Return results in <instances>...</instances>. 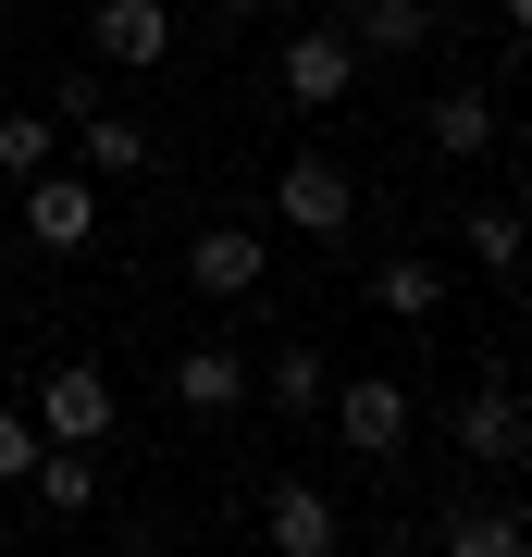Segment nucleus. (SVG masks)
Returning a JSON list of instances; mask_svg holds the SVG:
<instances>
[{
	"label": "nucleus",
	"mask_w": 532,
	"mask_h": 557,
	"mask_svg": "<svg viewBox=\"0 0 532 557\" xmlns=\"http://www.w3.org/2000/svg\"><path fill=\"white\" fill-rule=\"evenodd\" d=\"M38 446H99L124 421V397H112V372H87V359H62V372H38Z\"/></svg>",
	"instance_id": "obj_1"
},
{
	"label": "nucleus",
	"mask_w": 532,
	"mask_h": 557,
	"mask_svg": "<svg viewBox=\"0 0 532 557\" xmlns=\"http://www.w3.org/2000/svg\"><path fill=\"white\" fill-rule=\"evenodd\" d=\"M273 211H285V236H347V223H359V174L322 161V149H297L273 174Z\"/></svg>",
	"instance_id": "obj_2"
},
{
	"label": "nucleus",
	"mask_w": 532,
	"mask_h": 557,
	"mask_svg": "<svg viewBox=\"0 0 532 557\" xmlns=\"http://www.w3.org/2000/svg\"><path fill=\"white\" fill-rule=\"evenodd\" d=\"M322 409H335V434L359 446V458H396V446H409V384H396V372H335V397H322Z\"/></svg>",
	"instance_id": "obj_3"
},
{
	"label": "nucleus",
	"mask_w": 532,
	"mask_h": 557,
	"mask_svg": "<svg viewBox=\"0 0 532 557\" xmlns=\"http://www.w3.org/2000/svg\"><path fill=\"white\" fill-rule=\"evenodd\" d=\"M347 87H359L347 25H297V38H285V100H297V112H335Z\"/></svg>",
	"instance_id": "obj_4"
},
{
	"label": "nucleus",
	"mask_w": 532,
	"mask_h": 557,
	"mask_svg": "<svg viewBox=\"0 0 532 557\" xmlns=\"http://www.w3.org/2000/svg\"><path fill=\"white\" fill-rule=\"evenodd\" d=\"M458 458H471V471H508V458H532V409L508 397V384H471V397H458Z\"/></svg>",
	"instance_id": "obj_5"
},
{
	"label": "nucleus",
	"mask_w": 532,
	"mask_h": 557,
	"mask_svg": "<svg viewBox=\"0 0 532 557\" xmlns=\"http://www.w3.org/2000/svg\"><path fill=\"white\" fill-rule=\"evenodd\" d=\"M87 50L124 62V75H149V62L174 50V13H161V0H99V13H87Z\"/></svg>",
	"instance_id": "obj_6"
},
{
	"label": "nucleus",
	"mask_w": 532,
	"mask_h": 557,
	"mask_svg": "<svg viewBox=\"0 0 532 557\" xmlns=\"http://www.w3.org/2000/svg\"><path fill=\"white\" fill-rule=\"evenodd\" d=\"M25 236H38V248H87V236H99V186L38 161V186H25Z\"/></svg>",
	"instance_id": "obj_7"
},
{
	"label": "nucleus",
	"mask_w": 532,
	"mask_h": 557,
	"mask_svg": "<svg viewBox=\"0 0 532 557\" xmlns=\"http://www.w3.org/2000/svg\"><path fill=\"white\" fill-rule=\"evenodd\" d=\"M248 397H260V409H285V421H310L322 397H335V359L285 335V347H273V359H260V372H248Z\"/></svg>",
	"instance_id": "obj_8"
},
{
	"label": "nucleus",
	"mask_w": 532,
	"mask_h": 557,
	"mask_svg": "<svg viewBox=\"0 0 532 557\" xmlns=\"http://www.w3.org/2000/svg\"><path fill=\"white\" fill-rule=\"evenodd\" d=\"M434 38V0H347V50L359 62H409Z\"/></svg>",
	"instance_id": "obj_9"
},
{
	"label": "nucleus",
	"mask_w": 532,
	"mask_h": 557,
	"mask_svg": "<svg viewBox=\"0 0 532 557\" xmlns=\"http://www.w3.org/2000/svg\"><path fill=\"white\" fill-rule=\"evenodd\" d=\"M174 409H186V421L248 409V359H236V347H186V359H174Z\"/></svg>",
	"instance_id": "obj_10"
},
{
	"label": "nucleus",
	"mask_w": 532,
	"mask_h": 557,
	"mask_svg": "<svg viewBox=\"0 0 532 557\" xmlns=\"http://www.w3.org/2000/svg\"><path fill=\"white\" fill-rule=\"evenodd\" d=\"M260 533H273L285 557H335V545H347V520H335V496H310V483H273Z\"/></svg>",
	"instance_id": "obj_11"
},
{
	"label": "nucleus",
	"mask_w": 532,
	"mask_h": 557,
	"mask_svg": "<svg viewBox=\"0 0 532 557\" xmlns=\"http://www.w3.org/2000/svg\"><path fill=\"white\" fill-rule=\"evenodd\" d=\"M434 545H446V557H520V545H532V520H520V508H495V496H458V508L434 520Z\"/></svg>",
	"instance_id": "obj_12"
},
{
	"label": "nucleus",
	"mask_w": 532,
	"mask_h": 557,
	"mask_svg": "<svg viewBox=\"0 0 532 557\" xmlns=\"http://www.w3.org/2000/svg\"><path fill=\"white\" fill-rule=\"evenodd\" d=\"M186 273H198V298H223V310H236L248 285H260V236H248V223H211V236L186 248Z\"/></svg>",
	"instance_id": "obj_13"
},
{
	"label": "nucleus",
	"mask_w": 532,
	"mask_h": 557,
	"mask_svg": "<svg viewBox=\"0 0 532 557\" xmlns=\"http://www.w3.org/2000/svg\"><path fill=\"white\" fill-rule=\"evenodd\" d=\"M421 137L446 161H483L495 149V87H434V112H421Z\"/></svg>",
	"instance_id": "obj_14"
},
{
	"label": "nucleus",
	"mask_w": 532,
	"mask_h": 557,
	"mask_svg": "<svg viewBox=\"0 0 532 557\" xmlns=\"http://www.w3.org/2000/svg\"><path fill=\"white\" fill-rule=\"evenodd\" d=\"M359 298H372L384 322H434V310H446V273H434V260H372Z\"/></svg>",
	"instance_id": "obj_15"
},
{
	"label": "nucleus",
	"mask_w": 532,
	"mask_h": 557,
	"mask_svg": "<svg viewBox=\"0 0 532 557\" xmlns=\"http://www.w3.org/2000/svg\"><path fill=\"white\" fill-rule=\"evenodd\" d=\"M25 483H38V508H62V520L99 508V446H38V471H25Z\"/></svg>",
	"instance_id": "obj_16"
},
{
	"label": "nucleus",
	"mask_w": 532,
	"mask_h": 557,
	"mask_svg": "<svg viewBox=\"0 0 532 557\" xmlns=\"http://www.w3.org/2000/svg\"><path fill=\"white\" fill-rule=\"evenodd\" d=\"M458 236H471V260H483V273H520V260H532V223H520L508 199H483L471 223H458Z\"/></svg>",
	"instance_id": "obj_17"
},
{
	"label": "nucleus",
	"mask_w": 532,
	"mask_h": 557,
	"mask_svg": "<svg viewBox=\"0 0 532 557\" xmlns=\"http://www.w3.org/2000/svg\"><path fill=\"white\" fill-rule=\"evenodd\" d=\"M75 137H87V174H149V137L124 112H75Z\"/></svg>",
	"instance_id": "obj_18"
},
{
	"label": "nucleus",
	"mask_w": 532,
	"mask_h": 557,
	"mask_svg": "<svg viewBox=\"0 0 532 557\" xmlns=\"http://www.w3.org/2000/svg\"><path fill=\"white\" fill-rule=\"evenodd\" d=\"M50 161V112H0V174H38Z\"/></svg>",
	"instance_id": "obj_19"
},
{
	"label": "nucleus",
	"mask_w": 532,
	"mask_h": 557,
	"mask_svg": "<svg viewBox=\"0 0 532 557\" xmlns=\"http://www.w3.org/2000/svg\"><path fill=\"white\" fill-rule=\"evenodd\" d=\"M25 471H38V421L0 409V483H25Z\"/></svg>",
	"instance_id": "obj_20"
},
{
	"label": "nucleus",
	"mask_w": 532,
	"mask_h": 557,
	"mask_svg": "<svg viewBox=\"0 0 532 557\" xmlns=\"http://www.w3.org/2000/svg\"><path fill=\"white\" fill-rule=\"evenodd\" d=\"M495 13H508V38H520V50H532V0H495Z\"/></svg>",
	"instance_id": "obj_21"
},
{
	"label": "nucleus",
	"mask_w": 532,
	"mask_h": 557,
	"mask_svg": "<svg viewBox=\"0 0 532 557\" xmlns=\"http://www.w3.org/2000/svg\"><path fill=\"white\" fill-rule=\"evenodd\" d=\"M223 13H260V0H223Z\"/></svg>",
	"instance_id": "obj_22"
}]
</instances>
